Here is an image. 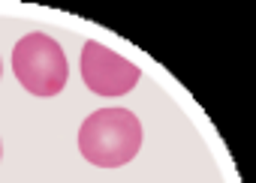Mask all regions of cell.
<instances>
[{"mask_svg":"<svg viewBox=\"0 0 256 183\" xmlns=\"http://www.w3.org/2000/svg\"><path fill=\"white\" fill-rule=\"evenodd\" d=\"M12 72L34 96H58L66 87L70 63L64 48L46 33H28L12 48Z\"/></svg>","mask_w":256,"mask_h":183,"instance_id":"cell-2","label":"cell"},{"mask_svg":"<svg viewBox=\"0 0 256 183\" xmlns=\"http://www.w3.org/2000/svg\"><path fill=\"white\" fill-rule=\"evenodd\" d=\"M142 147V123L126 108H100L78 129V153L96 168H120Z\"/></svg>","mask_w":256,"mask_h":183,"instance_id":"cell-1","label":"cell"},{"mask_svg":"<svg viewBox=\"0 0 256 183\" xmlns=\"http://www.w3.org/2000/svg\"><path fill=\"white\" fill-rule=\"evenodd\" d=\"M82 81L90 93L96 96H124L130 93L139 78H142V69L136 63H130L126 57H120L118 51L88 39L82 45Z\"/></svg>","mask_w":256,"mask_h":183,"instance_id":"cell-3","label":"cell"}]
</instances>
